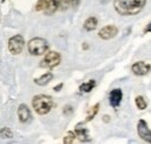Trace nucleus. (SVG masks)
<instances>
[{"mask_svg":"<svg viewBox=\"0 0 151 144\" xmlns=\"http://www.w3.org/2000/svg\"><path fill=\"white\" fill-rule=\"evenodd\" d=\"M145 2L147 0H114V8L120 15L132 17L144 8Z\"/></svg>","mask_w":151,"mask_h":144,"instance_id":"1","label":"nucleus"},{"mask_svg":"<svg viewBox=\"0 0 151 144\" xmlns=\"http://www.w3.org/2000/svg\"><path fill=\"white\" fill-rule=\"evenodd\" d=\"M32 105L38 115H45L51 110V108L54 106V101H52V98L49 95L38 94L33 98Z\"/></svg>","mask_w":151,"mask_h":144,"instance_id":"2","label":"nucleus"},{"mask_svg":"<svg viewBox=\"0 0 151 144\" xmlns=\"http://www.w3.org/2000/svg\"><path fill=\"white\" fill-rule=\"evenodd\" d=\"M49 49V43L42 37H34L28 42V51L33 56H42Z\"/></svg>","mask_w":151,"mask_h":144,"instance_id":"3","label":"nucleus"},{"mask_svg":"<svg viewBox=\"0 0 151 144\" xmlns=\"http://www.w3.org/2000/svg\"><path fill=\"white\" fill-rule=\"evenodd\" d=\"M24 45V38L21 35L12 36L8 41V50L12 55H19L23 50Z\"/></svg>","mask_w":151,"mask_h":144,"instance_id":"4","label":"nucleus"},{"mask_svg":"<svg viewBox=\"0 0 151 144\" xmlns=\"http://www.w3.org/2000/svg\"><path fill=\"white\" fill-rule=\"evenodd\" d=\"M59 63H60V55L56 51H49L44 56V58L40 65L45 69H52V68L57 66Z\"/></svg>","mask_w":151,"mask_h":144,"instance_id":"5","label":"nucleus"},{"mask_svg":"<svg viewBox=\"0 0 151 144\" xmlns=\"http://www.w3.org/2000/svg\"><path fill=\"white\" fill-rule=\"evenodd\" d=\"M137 132H138V136L143 141H145L148 143H151V129L148 127V123L144 120H139L138 121Z\"/></svg>","mask_w":151,"mask_h":144,"instance_id":"6","label":"nucleus"},{"mask_svg":"<svg viewBox=\"0 0 151 144\" xmlns=\"http://www.w3.org/2000/svg\"><path fill=\"white\" fill-rule=\"evenodd\" d=\"M119 33V29L113 26V24H108V26H105L104 28L100 29L99 32V36L102 38V40H111L116 36V34Z\"/></svg>","mask_w":151,"mask_h":144,"instance_id":"7","label":"nucleus"},{"mask_svg":"<svg viewBox=\"0 0 151 144\" xmlns=\"http://www.w3.org/2000/svg\"><path fill=\"white\" fill-rule=\"evenodd\" d=\"M151 70L150 64H147L145 62H137L135 64H132V71L136 76H145L147 73H149Z\"/></svg>","mask_w":151,"mask_h":144,"instance_id":"8","label":"nucleus"},{"mask_svg":"<svg viewBox=\"0 0 151 144\" xmlns=\"http://www.w3.org/2000/svg\"><path fill=\"white\" fill-rule=\"evenodd\" d=\"M18 117H19L20 122L22 123H27L32 120V113L29 110V108L27 105H20L18 108Z\"/></svg>","mask_w":151,"mask_h":144,"instance_id":"9","label":"nucleus"},{"mask_svg":"<svg viewBox=\"0 0 151 144\" xmlns=\"http://www.w3.org/2000/svg\"><path fill=\"white\" fill-rule=\"evenodd\" d=\"M122 100V91L121 89H114L109 93V104L113 108H117Z\"/></svg>","mask_w":151,"mask_h":144,"instance_id":"10","label":"nucleus"},{"mask_svg":"<svg viewBox=\"0 0 151 144\" xmlns=\"http://www.w3.org/2000/svg\"><path fill=\"white\" fill-rule=\"evenodd\" d=\"M75 134H76V137H78V140H79L80 142H87V141H90L88 131H87V129L84 127L83 123H78V125L76 126Z\"/></svg>","mask_w":151,"mask_h":144,"instance_id":"11","label":"nucleus"},{"mask_svg":"<svg viewBox=\"0 0 151 144\" xmlns=\"http://www.w3.org/2000/svg\"><path fill=\"white\" fill-rule=\"evenodd\" d=\"M52 78H54V74H52L51 72H47V73H44L43 76L36 78L34 81H35V84L38 85V86H44V85L49 84V83L52 80Z\"/></svg>","mask_w":151,"mask_h":144,"instance_id":"12","label":"nucleus"},{"mask_svg":"<svg viewBox=\"0 0 151 144\" xmlns=\"http://www.w3.org/2000/svg\"><path fill=\"white\" fill-rule=\"evenodd\" d=\"M98 27V19L95 17H90L86 19V21L84 22V29L87 32H92Z\"/></svg>","mask_w":151,"mask_h":144,"instance_id":"13","label":"nucleus"},{"mask_svg":"<svg viewBox=\"0 0 151 144\" xmlns=\"http://www.w3.org/2000/svg\"><path fill=\"white\" fill-rule=\"evenodd\" d=\"M94 86H95V80L91 79V80H88L87 83L81 84L80 87H79V90L81 91V92H91V91L94 89Z\"/></svg>","mask_w":151,"mask_h":144,"instance_id":"14","label":"nucleus"},{"mask_svg":"<svg viewBox=\"0 0 151 144\" xmlns=\"http://www.w3.org/2000/svg\"><path fill=\"white\" fill-rule=\"evenodd\" d=\"M135 104H136V106L138 109H141V110H143V109H145L147 108V101H145V99L143 98V96H141V95H138V96H136V99H135Z\"/></svg>","mask_w":151,"mask_h":144,"instance_id":"15","label":"nucleus"},{"mask_svg":"<svg viewBox=\"0 0 151 144\" xmlns=\"http://www.w3.org/2000/svg\"><path fill=\"white\" fill-rule=\"evenodd\" d=\"M99 107H100V105L96 104V105H94L93 107L90 109V112H88V114H87V117H86V121L93 120V117H94L95 115L98 114V112H99Z\"/></svg>","mask_w":151,"mask_h":144,"instance_id":"16","label":"nucleus"},{"mask_svg":"<svg viewBox=\"0 0 151 144\" xmlns=\"http://www.w3.org/2000/svg\"><path fill=\"white\" fill-rule=\"evenodd\" d=\"M0 136L2 138H12L13 137V132L9 128H2L0 129Z\"/></svg>","mask_w":151,"mask_h":144,"instance_id":"17","label":"nucleus"},{"mask_svg":"<svg viewBox=\"0 0 151 144\" xmlns=\"http://www.w3.org/2000/svg\"><path fill=\"white\" fill-rule=\"evenodd\" d=\"M76 138V134L73 131H69L68 134H66V136H64V140H63V142L65 144H71L73 143V141H75Z\"/></svg>","mask_w":151,"mask_h":144,"instance_id":"18","label":"nucleus"},{"mask_svg":"<svg viewBox=\"0 0 151 144\" xmlns=\"http://www.w3.org/2000/svg\"><path fill=\"white\" fill-rule=\"evenodd\" d=\"M72 112H73V108L71 107V106H69V105H68V106H65L64 109H63V113H64L65 115H70Z\"/></svg>","mask_w":151,"mask_h":144,"instance_id":"19","label":"nucleus"},{"mask_svg":"<svg viewBox=\"0 0 151 144\" xmlns=\"http://www.w3.org/2000/svg\"><path fill=\"white\" fill-rule=\"evenodd\" d=\"M62 87H63V83H60V84H58L57 86H55V87H54V91H55V92H58V91H60Z\"/></svg>","mask_w":151,"mask_h":144,"instance_id":"20","label":"nucleus"},{"mask_svg":"<svg viewBox=\"0 0 151 144\" xmlns=\"http://www.w3.org/2000/svg\"><path fill=\"white\" fill-rule=\"evenodd\" d=\"M79 1H80V0H71V5H72V6H77V5L79 4Z\"/></svg>","mask_w":151,"mask_h":144,"instance_id":"21","label":"nucleus"},{"mask_svg":"<svg viewBox=\"0 0 151 144\" xmlns=\"http://www.w3.org/2000/svg\"><path fill=\"white\" fill-rule=\"evenodd\" d=\"M99 1H100V2L102 4V5H106V4H108V2L111 1V0H99Z\"/></svg>","mask_w":151,"mask_h":144,"instance_id":"22","label":"nucleus"},{"mask_svg":"<svg viewBox=\"0 0 151 144\" xmlns=\"http://www.w3.org/2000/svg\"><path fill=\"white\" fill-rule=\"evenodd\" d=\"M104 121H105V122H108V121H109V116H108V115H105V116H104Z\"/></svg>","mask_w":151,"mask_h":144,"instance_id":"23","label":"nucleus"},{"mask_svg":"<svg viewBox=\"0 0 151 144\" xmlns=\"http://www.w3.org/2000/svg\"><path fill=\"white\" fill-rule=\"evenodd\" d=\"M148 32H151V23L145 28V33H148Z\"/></svg>","mask_w":151,"mask_h":144,"instance_id":"24","label":"nucleus"},{"mask_svg":"<svg viewBox=\"0 0 151 144\" xmlns=\"http://www.w3.org/2000/svg\"><path fill=\"white\" fill-rule=\"evenodd\" d=\"M83 48H84V49H85V50H86V49H87V48H88V45H87V44H86V43H84V44H83Z\"/></svg>","mask_w":151,"mask_h":144,"instance_id":"25","label":"nucleus"},{"mask_svg":"<svg viewBox=\"0 0 151 144\" xmlns=\"http://www.w3.org/2000/svg\"><path fill=\"white\" fill-rule=\"evenodd\" d=\"M2 1H5V0H2Z\"/></svg>","mask_w":151,"mask_h":144,"instance_id":"26","label":"nucleus"}]
</instances>
